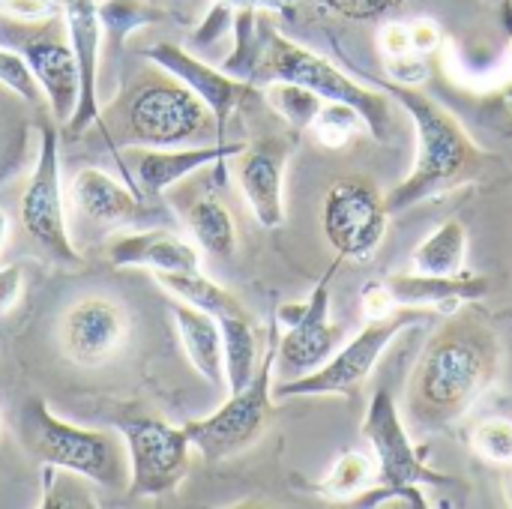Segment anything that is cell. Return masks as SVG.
Listing matches in <instances>:
<instances>
[{
	"instance_id": "6da1fadb",
	"label": "cell",
	"mask_w": 512,
	"mask_h": 509,
	"mask_svg": "<svg viewBox=\"0 0 512 509\" xmlns=\"http://www.w3.org/2000/svg\"><path fill=\"white\" fill-rule=\"evenodd\" d=\"M369 81L387 90L390 99H396L411 114V123L417 129V147H420L411 174L387 195L390 216H399L423 201L462 189L486 171L489 156L471 141V135L447 108H441L417 87H402L381 78H369Z\"/></svg>"
},
{
	"instance_id": "7a4b0ae2",
	"label": "cell",
	"mask_w": 512,
	"mask_h": 509,
	"mask_svg": "<svg viewBox=\"0 0 512 509\" xmlns=\"http://www.w3.org/2000/svg\"><path fill=\"white\" fill-rule=\"evenodd\" d=\"M495 378V348L471 327H447L420 354L411 378L414 417L429 426L456 423Z\"/></svg>"
},
{
	"instance_id": "3957f363",
	"label": "cell",
	"mask_w": 512,
	"mask_h": 509,
	"mask_svg": "<svg viewBox=\"0 0 512 509\" xmlns=\"http://www.w3.org/2000/svg\"><path fill=\"white\" fill-rule=\"evenodd\" d=\"M18 441L39 462L75 471L93 486L120 492L129 486L126 444L111 432L81 429L48 411L42 399H30L18 414Z\"/></svg>"
},
{
	"instance_id": "277c9868",
	"label": "cell",
	"mask_w": 512,
	"mask_h": 509,
	"mask_svg": "<svg viewBox=\"0 0 512 509\" xmlns=\"http://www.w3.org/2000/svg\"><path fill=\"white\" fill-rule=\"evenodd\" d=\"M123 147H183L216 135V117L183 81L156 66L141 78L120 105Z\"/></svg>"
},
{
	"instance_id": "5b68a950",
	"label": "cell",
	"mask_w": 512,
	"mask_h": 509,
	"mask_svg": "<svg viewBox=\"0 0 512 509\" xmlns=\"http://www.w3.org/2000/svg\"><path fill=\"white\" fill-rule=\"evenodd\" d=\"M273 81H291L303 84L312 93H318L324 102H345L360 111V117L369 126V135L381 144L390 141L393 135V105L390 93L381 87H366L345 75L336 63L327 57L285 39L279 30L267 27V48L261 57V66L255 72L252 84H273Z\"/></svg>"
},
{
	"instance_id": "8992f818",
	"label": "cell",
	"mask_w": 512,
	"mask_h": 509,
	"mask_svg": "<svg viewBox=\"0 0 512 509\" xmlns=\"http://www.w3.org/2000/svg\"><path fill=\"white\" fill-rule=\"evenodd\" d=\"M279 360V324H270L267 351L258 363L255 378L240 390L231 393L228 402L204 420H189L186 432L192 447L207 462H225L249 450L273 420V369Z\"/></svg>"
},
{
	"instance_id": "52a82bcc",
	"label": "cell",
	"mask_w": 512,
	"mask_h": 509,
	"mask_svg": "<svg viewBox=\"0 0 512 509\" xmlns=\"http://www.w3.org/2000/svg\"><path fill=\"white\" fill-rule=\"evenodd\" d=\"M0 45L15 48L33 69L45 99L48 111L57 123H69L78 105V63L69 42L66 18L51 15L42 21H24L0 12Z\"/></svg>"
},
{
	"instance_id": "ba28073f",
	"label": "cell",
	"mask_w": 512,
	"mask_h": 509,
	"mask_svg": "<svg viewBox=\"0 0 512 509\" xmlns=\"http://www.w3.org/2000/svg\"><path fill=\"white\" fill-rule=\"evenodd\" d=\"M426 309H405L387 321H369L345 348H339L324 366H318L309 375H300L297 381H285L276 387L273 399H294V396H354L363 381L378 366L387 345L408 330L411 324L426 321Z\"/></svg>"
},
{
	"instance_id": "9c48e42d",
	"label": "cell",
	"mask_w": 512,
	"mask_h": 509,
	"mask_svg": "<svg viewBox=\"0 0 512 509\" xmlns=\"http://www.w3.org/2000/svg\"><path fill=\"white\" fill-rule=\"evenodd\" d=\"M21 225L24 231L39 243V249L57 261L78 267L81 255L72 246L66 213H63V189H60V135L54 123H42L39 132V153L33 174L24 186V195L18 201Z\"/></svg>"
},
{
	"instance_id": "30bf717a",
	"label": "cell",
	"mask_w": 512,
	"mask_h": 509,
	"mask_svg": "<svg viewBox=\"0 0 512 509\" xmlns=\"http://www.w3.org/2000/svg\"><path fill=\"white\" fill-rule=\"evenodd\" d=\"M129 459V498H165L180 489L189 474V432L153 417L129 420L123 429Z\"/></svg>"
},
{
	"instance_id": "8fae6325",
	"label": "cell",
	"mask_w": 512,
	"mask_h": 509,
	"mask_svg": "<svg viewBox=\"0 0 512 509\" xmlns=\"http://www.w3.org/2000/svg\"><path fill=\"white\" fill-rule=\"evenodd\" d=\"M390 222L387 198L366 177H339L324 198V234L336 255L354 264L369 261L384 243Z\"/></svg>"
},
{
	"instance_id": "7c38bea8",
	"label": "cell",
	"mask_w": 512,
	"mask_h": 509,
	"mask_svg": "<svg viewBox=\"0 0 512 509\" xmlns=\"http://www.w3.org/2000/svg\"><path fill=\"white\" fill-rule=\"evenodd\" d=\"M363 438L372 444L378 465V486L387 489H411V486H447L450 477L432 471L423 453L414 447L399 408L387 390L372 396V405L363 420Z\"/></svg>"
},
{
	"instance_id": "4fadbf2b",
	"label": "cell",
	"mask_w": 512,
	"mask_h": 509,
	"mask_svg": "<svg viewBox=\"0 0 512 509\" xmlns=\"http://www.w3.org/2000/svg\"><path fill=\"white\" fill-rule=\"evenodd\" d=\"M129 312L108 297H81L60 321V348L69 363L96 369L114 360L129 342Z\"/></svg>"
},
{
	"instance_id": "5bb4252c",
	"label": "cell",
	"mask_w": 512,
	"mask_h": 509,
	"mask_svg": "<svg viewBox=\"0 0 512 509\" xmlns=\"http://www.w3.org/2000/svg\"><path fill=\"white\" fill-rule=\"evenodd\" d=\"M297 132L267 135L237 156V180L246 204L264 228H279L285 222V168L297 150Z\"/></svg>"
},
{
	"instance_id": "9a60e30c",
	"label": "cell",
	"mask_w": 512,
	"mask_h": 509,
	"mask_svg": "<svg viewBox=\"0 0 512 509\" xmlns=\"http://www.w3.org/2000/svg\"><path fill=\"white\" fill-rule=\"evenodd\" d=\"M141 54L153 66H159L168 75H174L177 81H183L198 99H204V105L216 117V135H219V141H225V126H228L231 114L258 87L252 81H240V78H234V75H228L222 69H213L210 63L198 60L195 54H189L186 48H180L174 42H156V45L144 48Z\"/></svg>"
},
{
	"instance_id": "2e32d148",
	"label": "cell",
	"mask_w": 512,
	"mask_h": 509,
	"mask_svg": "<svg viewBox=\"0 0 512 509\" xmlns=\"http://www.w3.org/2000/svg\"><path fill=\"white\" fill-rule=\"evenodd\" d=\"M243 150L246 141H213V144H192V147H123V156L129 159L141 192L147 198H156L204 165H216V180L222 183L225 162L237 159ZM129 165L123 171H129Z\"/></svg>"
},
{
	"instance_id": "e0dca14e",
	"label": "cell",
	"mask_w": 512,
	"mask_h": 509,
	"mask_svg": "<svg viewBox=\"0 0 512 509\" xmlns=\"http://www.w3.org/2000/svg\"><path fill=\"white\" fill-rule=\"evenodd\" d=\"M342 261L345 258L339 255L333 258V264L315 285L312 297L306 300V309L297 318V324H291L288 330H279V360L288 372L309 375L339 351L342 327L330 321V282Z\"/></svg>"
},
{
	"instance_id": "ac0fdd59",
	"label": "cell",
	"mask_w": 512,
	"mask_h": 509,
	"mask_svg": "<svg viewBox=\"0 0 512 509\" xmlns=\"http://www.w3.org/2000/svg\"><path fill=\"white\" fill-rule=\"evenodd\" d=\"M69 42L78 63V105L72 120L66 123L69 138H78L93 123H102L99 105V60H102V21H99V0H60Z\"/></svg>"
},
{
	"instance_id": "d6986e66",
	"label": "cell",
	"mask_w": 512,
	"mask_h": 509,
	"mask_svg": "<svg viewBox=\"0 0 512 509\" xmlns=\"http://www.w3.org/2000/svg\"><path fill=\"white\" fill-rule=\"evenodd\" d=\"M72 201L90 222L99 225H144L156 213L132 186H123L99 168H81L72 177Z\"/></svg>"
},
{
	"instance_id": "ffe728a7",
	"label": "cell",
	"mask_w": 512,
	"mask_h": 509,
	"mask_svg": "<svg viewBox=\"0 0 512 509\" xmlns=\"http://www.w3.org/2000/svg\"><path fill=\"white\" fill-rule=\"evenodd\" d=\"M393 300L405 309H426V312H447L453 315L456 306L483 300L489 294V279L459 273V276H426V273H393L384 279Z\"/></svg>"
},
{
	"instance_id": "44dd1931",
	"label": "cell",
	"mask_w": 512,
	"mask_h": 509,
	"mask_svg": "<svg viewBox=\"0 0 512 509\" xmlns=\"http://www.w3.org/2000/svg\"><path fill=\"white\" fill-rule=\"evenodd\" d=\"M108 258L114 267H147L153 273H177V270H201L198 252L162 228H141L129 237H120Z\"/></svg>"
},
{
	"instance_id": "7402d4cb",
	"label": "cell",
	"mask_w": 512,
	"mask_h": 509,
	"mask_svg": "<svg viewBox=\"0 0 512 509\" xmlns=\"http://www.w3.org/2000/svg\"><path fill=\"white\" fill-rule=\"evenodd\" d=\"M174 324H177V336L183 342V351H186L192 369L207 384L222 387L225 384V351H222L219 318L180 300L174 306Z\"/></svg>"
},
{
	"instance_id": "603a6c76",
	"label": "cell",
	"mask_w": 512,
	"mask_h": 509,
	"mask_svg": "<svg viewBox=\"0 0 512 509\" xmlns=\"http://www.w3.org/2000/svg\"><path fill=\"white\" fill-rule=\"evenodd\" d=\"M186 228L198 246L213 258H234L237 252V225L228 207L216 195H201L186 207Z\"/></svg>"
},
{
	"instance_id": "cb8c5ba5",
	"label": "cell",
	"mask_w": 512,
	"mask_h": 509,
	"mask_svg": "<svg viewBox=\"0 0 512 509\" xmlns=\"http://www.w3.org/2000/svg\"><path fill=\"white\" fill-rule=\"evenodd\" d=\"M468 258V228L459 219H447L414 249V273L459 276Z\"/></svg>"
},
{
	"instance_id": "d4e9b609",
	"label": "cell",
	"mask_w": 512,
	"mask_h": 509,
	"mask_svg": "<svg viewBox=\"0 0 512 509\" xmlns=\"http://www.w3.org/2000/svg\"><path fill=\"white\" fill-rule=\"evenodd\" d=\"M153 276L168 294H174L177 300H183L201 312H210L213 318L246 315L243 303L231 291H225L222 285L207 279L201 270H177V273H153Z\"/></svg>"
},
{
	"instance_id": "484cf974",
	"label": "cell",
	"mask_w": 512,
	"mask_h": 509,
	"mask_svg": "<svg viewBox=\"0 0 512 509\" xmlns=\"http://www.w3.org/2000/svg\"><path fill=\"white\" fill-rule=\"evenodd\" d=\"M222 327V351H225V387L228 393H240L258 372V333L249 315H225Z\"/></svg>"
},
{
	"instance_id": "4316f807",
	"label": "cell",
	"mask_w": 512,
	"mask_h": 509,
	"mask_svg": "<svg viewBox=\"0 0 512 509\" xmlns=\"http://www.w3.org/2000/svg\"><path fill=\"white\" fill-rule=\"evenodd\" d=\"M231 30H234V51L222 60L219 69L240 81H255V72L267 48V27L258 24V9H249V6L234 9Z\"/></svg>"
},
{
	"instance_id": "83f0119b",
	"label": "cell",
	"mask_w": 512,
	"mask_h": 509,
	"mask_svg": "<svg viewBox=\"0 0 512 509\" xmlns=\"http://www.w3.org/2000/svg\"><path fill=\"white\" fill-rule=\"evenodd\" d=\"M171 15L147 0H102L99 3V21H102V45L120 51L123 42L150 24L168 21Z\"/></svg>"
},
{
	"instance_id": "f1b7e54d",
	"label": "cell",
	"mask_w": 512,
	"mask_h": 509,
	"mask_svg": "<svg viewBox=\"0 0 512 509\" xmlns=\"http://www.w3.org/2000/svg\"><path fill=\"white\" fill-rule=\"evenodd\" d=\"M372 480H378V465L363 456V453H345L336 459V465L330 468V474L321 480L318 492L330 501H354L360 492H366L372 486Z\"/></svg>"
},
{
	"instance_id": "f546056e",
	"label": "cell",
	"mask_w": 512,
	"mask_h": 509,
	"mask_svg": "<svg viewBox=\"0 0 512 509\" xmlns=\"http://www.w3.org/2000/svg\"><path fill=\"white\" fill-rule=\"evenodd\" d=\"M42 468V498L39 509H96V495L90 492V480L66 471V468H54V465H39Z\"/></svg>"
},
{
	"instance_id": "4dcf8cb0",
	"label": "cell",
	"mask_w": 512,
	"mask_h": 509,
	"mask_svg": "<svg viewBox=\"0 0 512 509\" xmlns=\"http://www.w3.org/2000/svg\"><path fill=\"white\" fill-rule=\"evenodd\" d=\"M267 99L270 105L285 117V123L291 126V132H306L315 126L321 108H324V99L318 93H312L309 87L303 84H291V81H273L267 84Z\"/></svg>"
},
{
	"instance_id": "1f68e13d",
	"label": "cell",
	"mask_w": 512,
	"mask_h": 509,
	"mask_svg": "<svg viewBox=\"0 0 512 509\" xmlns=\"http://www.w3.org/2000/svg\"><path fill=\"white\" fill-rule=\"evenodd\" d=\"M312 129H315V135H318V141L324 147H345L354 135L369 132L360 111L345 105V102H324V108H321Z\"/></svg>"
},
{
	"instance_id": "d6a6232c",
	"label": "cell",
	"mask_w": 512,
	"mask_h": 509,
	"mask_svg": "<svg viewBox=\"0 0 512 509\" xmlns=\"http://www.w3.org/2000/svg\"><path fill=\"white\" fill-rule=\"evenodd\" d=\"M0 84L9 93L21 96L24 102L36 105V108L48 105V99H45V93H42L33 69H30V63L15 48H6V45H0Z\"/></svg>"
},
{
	"instance_id": "836d02e7",
	"label": "cell",
	"mask_w": 512,
	"mask_h": 509,
	"mask_svg": "<svg viewBox=\"0 0 512 509\" xmlns=\"http://www.w3.org/2000/svg\"><path fill=\"white\" fill-rule=\"evenodd\" d=\"M471 447L480 459L492 465H512V423L510 420H486L474 429Z\"/></svg>"
},
{
	"instance_id": "e575fe53",
	"label": "cell",
	"mask_w": 512,
	"mask_h": 509,
	"mask_svg": "<svg viewBox=\"0 0 512 509\" xmlns=\"http://www.w3.org/2000/svg\"><path fill=\"white\" fill-rule=\"evenodd\" d=\"M324 9L351 18V21H369V18H381L390 15L396 9H402L405 0H318Z\"/></svg>"
},
{
	"instance_id": "d590c367",
	"label": "cell",
	"mask_w": 512,
	"mask_h": 509,
	"mask_svg": "<svg viewBox=\"0 0 512 509\" xmlns=\"http://www.w3.org/2000/svg\"><path fill=\"white\" fill-rule=\"evenodd\" d=\"M387 66V75L393 84H402V87H420L426 84L429 78V63L423 54L411 51V54H402V57H387L384 60Z\"/></svg>"
},
{
	"instance_id": "8d00e7d4",
	"label": "cell",
	"mask_w": 512,
	"mask_h": 509,
	"mask_svg": "<svg viewBox=\"0 0 512 509\" xmlns=\"http://www.w3.org/2000/svg\"><path fill=\"white\" fill-rule=\"evenodd\" d=\"M234 27V6L225 3V0H216L210 6V12L204 15V21L198 24V30L192 33V42L195 45H213L225 36V30Z\"/></svg>"
},
{
	"instance_id": "74e56055",
	"label": "cell",
	"mask_w": 512,
	"mask_h": 509,
	"mask_svg": "<svg viewBox=\"0 0 512 509\" xmlns=\"http://www.w3.org/2000/svg\"><path fill=\"white\" fill-rule=\"evenodd\" d=\"M396 300L387 288V282H369L360 294V309H363V318L366 324L369 321H387L396 315Z\"/></svg>"
},
{
	"instance_id": "f35d334b",
	"label": "cell",
	"mask_w": 512,
	"mask_h": 509,
	"mask_svg": "<svg viewBox=\"0 0 512 509\" xmlns=\"http://www.w3.org/2000/svg\"><path fill=\"white\" fill-rule=\"evenodd\" d=\"M378 48L387 57H402V54H411L414 51V42H411V27L405 21H387L381 24L378 30Z\"/></svg>"
},
{
	"instance_id": "ab89813d",
	"label": "cell",
	"mask_w": 512,
	"mask_h": 509,
	"mask_svg": "<svg viewBox=\"0 0 512 509\" xmlns=\"http://www.w3.org/2000/svg\"><path fill=\"white\" fill-rule=\"evenodd\" d=\"M0 12L24 21H42L51 15H63L60 0H0Z\"/></svg>"
},
{
	"instance_id": "60d3db41",
	"label": "cell",
	"mask_w": 512,
	"mask_h": 509,
	"mask_svg": "<svg viewBox=\"0 0 512 509\" xmlns=\"http://www.w3.org/2000/svg\"><path fill=\"white\" fill-rule=\"evenodd\" d=\"M21 294H24V273H21V267L18 264H3L0 267V315L15 309Z\"/></svg>"
},
{
	"instance_id": "b9f144b4",
	"label": "cell",
	"mask_w": 512,
	"mask_h": 509,
	"mask_svg": "<svg viewBox=\"0 0 512 509\" xmlns=\"http://www.w3.org/2000/svg\"><path fill=\"white\" fill-rule=\"evenodd\" d=\"M408 27H411V42H414V51H417V54L426 57V54H432V51L441 48L444 33H441V27H438L432 18H417V21H411Z\"/></svg>"
},
{
	"instance_id": "7bdbcfd3",
	"label": "cell",
	"mask_w": 512,
	"mask_h": 509,
	"mask_svg": "<svg viewBox=\"0 0 512 509\" xmlns=\"http://www.w3.org/2000/svg\"><path fill=\"white\" fill-rule=\"evenodd\" d=\"M225 3H231L234 9H240V6H249V9H267V12H282V15H291V3L294 0H225Z\"/></svg>"
},
{
	"instance_id": "ee69618b",
	"label": "cell",
	"mask_w": 512,
	"mask_h": 509,
	"mask_svg": "<svg viewBox=\"0 0 512 509\" xmlns=\"http://www.w3.org/2000/svg\"><path fill=\"white\" fill-rule=\"evenodd\" d=\"M6 240H9V216H6V210L0 207V252H3V246H6Z\"/></svg>"
},
{
	"instance_id": "f6af8a7d",
	"label": "cell",
	"mask_w": 512,
	"mask_h": 509,
	"mask_svg": "<svg viewBox=\"0 0 512 509\" xmlns=\"http://www.w3.org/2000/svg\"><path fill=\"white\" fill-rule=\"evenodd\" d=\"M492 3H498V6H501V3H507V0H492Z\"/></svg>"
}]
</instances>
